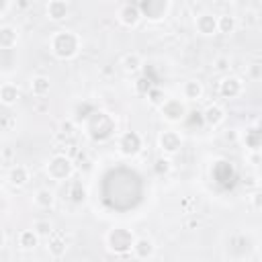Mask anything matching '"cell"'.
Instances as JSON below:
<instances>
[{"instance_id":"obj_1","label":"cell","mask_w":262,"mask_h":262,"mask_svg":"<svg viewBox=\"0 0 262 262\" xmlns=\"http://www.w3.org/2000/svg\"><path fill=\"white\" fill-rule=\"evenodd\" d=\"M51 47L57 57H72L78 51V37L72 31H57V35L51 39Z\"/></svg>"},{"instance_id":"obj_2","label":"cell","mask_w":262,"mask_h":262,"mask_svg":"<svg viewBox=\"0 0 262 262\" xmlns=\"http://www.w3.org/2000/svg\"><path fill=\"white\" fill-rule=\"evenodd\" d=\"M72 170H74V166H72L70 158H66V156H53V158L49 160V164H47V174H49L51 178H55V180H66V178H70Z\"/></svg>"},{"instance_id":"obj_3","label":"cell","mask_w":262,"mask_h":262,"mask_svg":"<svg viewBox=\"0 0 262 262\" xmlns=\"http://www.w3.org/2000/svg\"><path fill=\"white\" fill-rule=\"evenodd\" d=\"M160 111H162V117L166 121H170V123H178L186 115V106H184V102L180 98H166Z\"/></svg>"},{"instance_id":"obj_4","label":"cell","mask_w":262,"mask_h":262,"mask_svg":"<svg viewBox=\"0 0 262 262\" xmlns=\"http://www.w3.org/2000/svg\"><path fill=\"white\" fill-rule=\"evenodd\" d=\"M106 239H108V244H111V248L113 250H119V248H129V250H133V244H135V237H133V233H129L127 229H113L108 235H106Z\"/></svg>"},{"instance_id":"obj_5","label":"cell","mask_w":262,"mask_h":262,"mask_svg":"<svg viewBox=\"0 0 262 262\" xmlns=\"http://www.w3.org/2000/svg\"><path fill=\"white\" fill-rule=\"evenodd\" d=\"M158 143H160V149H162L164 154L170 156V154H176V151L180 149V145H182V137H180L176 131L168 129V131H162V133H160Z\"/></svg>"},{"instance_id":"obj_6","label":"cell","mask_w":262,"mask_h":262,"mask_svg":"<svg viewBox=\"0 0 262 262\" xmlns=\"http://www.w3.org/2000/svg\"><path fill=\"white\" fill-rule=\"evenodd\" d=\"M119 147L125 156H135L139 149H141V137L135 133V131H127L121 135L119 139Z\"/></svg>"},{"instance_id":"obj_7","label":"cell","mask_w":262,"mask_h":262,"mask_svg":"<svg viewBox=\"0 0 262 262\" xmlns=\"http://www.w3.org/2000/svg\"><path fill=\"white\" fill-rule=\"evenodd\" d=\"M194 27H196V31H199L201 35H205V37H209V35H215V33L219 31L217 18H215L213 14H209V12H203V14H199V16H196V20H194Z\"/></svg>"},{"instance_id":"obj_8","label":"cell","mask_w":262,"mask_h":262,"mask_svg":"<svg viewBox=\"0 0 262 262\" xmlns=\"http://www.w3.org/2000/svg\"><path fill=\"white\" fill-rule=\"evenodd\" d=\"M242 90H244V84H242V80L235 78V76L223 78V82L219 84V92H221L225 98H235V96L242 94Z\"/></svg>"},{"instance_id":"obj_9","label":"cell","mask_w":262,"mask_h":262,"mask_svg":"<svg viewBox=\"0 0 262 262\" xmlns=\"http://www.w3.org/2000/svg\"><path fill=\"white\" fill-rule=\"evenodd\" d=\"M133 254H135V258H139V260L154 258V254H156L154 239H149V237H137L135 244H133Z\"/></svg>"},{"instance_id":"obj_10","label":"cell","mask_w":262,"mask_h":262,"mask_svg":"<svg viewBox=\"0 0 262 262\" xmlns=\"http://www.w3.org/2000/svg\"><path fill=\"white\" fill-rule=\"evenodd\" d=\"M203 117H205V123H207L209 127H219V125L225 121V111H223L221 104L213 102V104H209V106L205 108Z\"/></svg>"},{"instance_id":"obj_11","label":"cell","mask_w":262,"mask_h":262,"mask_svg":"<svg viewBox=\"0 0 262 262\" xmlns=\"http://www.w3.org/2000/svg\"><path fill=\"white\" fill-rule=\"evenodd\" d=\"M8 182L12 186H25L29 182V168L27 166H20V164L12 166L8 170Z\"/></svg>"},{"instance_id":"obj_12","label":"cell","mask_w":262,"mask_h":262,"mask_svg":"<svg viewBox=\"0 0 262 262\" xmlns=\"http://www.w3.org/2000/svg\"><path fill=\"white\" fill-rule=\"evenodd\" d=\"M203 92H205V88H203V84L199 80H186L182 84V96L186 100H199L203 96Z\"/></svg>"},{"instance_id":"obj_13","label":"cell","mask_w":262,"mask_h":262,"mask_svg":"<svg viewBox=\"0 0 262 262\" xmlns=\"http://www.w3.org/2000/svg\"><path fill=\"white\" fill-rule=\"evenodd\" d=\"M47 14L51 20H63L68 16V2L66 0H49Z\"/></svg>"},{"instance_id":"obj_14","label":"cell","mask_w":262,"mask_h":262,"mask_svg":"<svg viewBox=\"0 0 262 262\" xmlns=\"http://www.w3.org/2000/svg\"><path fill=\"white\" fill-rule=\"evenodd\" d=\"M139 16H141L139 8H137V6H131V4H125V6L119 10V20H121L123 25H127V27L137 25Z\"/></svg>"},{"instance_id":"obj_15","label":"cell","mask_w":262,"mask_h":262,"mask_svg":"<svg viewBox=\"0 0 262 262\" xmlns=\"http://www.w3.org/2000/svg\"><path fill=\"white\" fill-rule=\"evenodd\" d=\"M16 41H18L16 29L10 27V25H4V27L0 29V47H2V49H12V47L16 45Z\"/></svg>"},{"instance_id":"obj_16","label":"cell","mask_w":262,"mask_h":262,"mask_svg":"<svg viewBox=\"0 0 262 262\" xmlns=\"http://www.w3.org/2000/svg\"><path fill=\"white\" fill-rule=\"evenodd\" d=\"M16 242H18V248L23 250H33L37 244H39V233L35 229H23L18 235H16Z\"/></svg>"},{"instance_id":"obj_17","label":"cell","mask_w":262,"mask_h":262,"mask_svg":"<svg viewBox=\"0 0 262 262\" xmlns=\"http://www.w3.org/2000/svg\"><path fill=\"white\" fill-rule=\"evenodd\" d=\"M33 201H35V205H37L39 209H51L53 203H55V192L49 190V188H39V190L35 192Z\"/></svg>"},{"instance_id":"obj_18","label":"cell","mask_w":262,"mask_h":262,"mask_svg":"<svg viewBox=\"0 0 262 262\" xmlns=\"http://www.w3.org/2000/svg\"><path fill=\"white\" fill-rule=\"evenodd\" d=\"M49 88H51V84H49V78H45V76H35L31 80V92L37 98H43L49 92Z\"/></svg>"},{"instance_id":"obj_19","label":"cell","mask_w":262,"mask_h":262,"mask_svg":"<svg viewBox=\"0 0 262 262\" xmlns=\"http://www.w3.org/2000/svg\"><path fill=\"white\" fill-rule=\"evenodd\" d=\"M0 98H2V102H4L6 106L14 104V102L18 100V88H16V84L4 82L2 88H0Z\"/></svg>"},{"instance_id":"obj_20","label":"cell","mask_w":262,"mask_h":262,"mask_svg":"<svg viewBox=\"0 0 262 262\" xmlns=\"http://www.w3.org/2000/svg\"><path fill=\"white\" fill-rule=\"evenodd\" d=\"M121 63H123V70L125 72H129V74H133V72H139L141 70V55L139 53H127L123 59H121Z\"/></svg>"},{"instance_id":"obj_21","label":"cell","mask_w":262,"mask_h":262,"mask_svg":"<svg viewBox=\"0 0 262 262\" xmlns=\"http://www.w3.org/2000/svg\"><path fill=\"white\" fill-rule=\"evenodd\" d=\"M47 252H49V256H53V258H61V256L66 254V242H63L61 237L49 239V242H47Z\"/></svg>"},{"instance_id":"obj_22","label":"cell","mask_w":262,"mask_h":262,"mask_svg":"<svg viewBox=\"0 0 262 262\" xmlns=\"http://www.w3.org/2000/svg\"><path fill=\"white\" fill-rule=\"evenodd\" d=\"M217 25H219V33H225V35L233 33V31H235V27H237L235 16H229V14L219 16V18H217Z\"/></svg>"},{"instance_id":"obj_23","label":"cell","mask_w":262,"mask_h":262,"mask_svg":"<svg viewBox=\"0 0 262 262\" xmlns=\"http://www.w3.org/2000/svg\"><path fill=\"white\" fill-rule=\"evenodd\" d=\"M33 229H35L39 235H49V233H51V223H49L47 219H37V221L33 223Z\"/></svg>"},{"instance_id":"obj_24","label":"cell","mask_w":262,"mask_h":262,"mask_svg":"<svg viewBox=\"0 0 262 262\" xmlns=\"http://www.w3.org/2000/svg\"><path fill=\"white\" fill-rule=\"evenodd\" d=\"M213 66H215V72H227L231 66V59L227 55H219V57H215Z\"/></svg>"},{"instance_id":"obj_25","label":"cell","mask_w":262,"mask_h":262,"mask_svg":"<svg viewBox=\"0 0 262 262\" xmlns=\"http://www.w3.org/2000/svg\"><path fill=\"white\" fill-rule=\"evenodd\" d=\"M248 78L260 80V78H262V66H260V63H252V66L248 68Z\"/></svg>"},{"instance_id":"obj_26","label":"cell","mask_w":262,"mask_h":262,"mask_svg":"<svg viewBox=\"0 0 262 262\" xmlns=\"http://www.w3.org/2000/svg\"><path fill=\"white\" fill-rule=\"evenodd\" d=\"M252 205H254L256 209H262V190H258V192L252 194Z\"/></svg>"},{"instance_id":"obj_27","label":"cell","mask_w":262,"mask_h":262,"mask_svg":"<svg viewBox=\"0 0 262 262\" xmlns=\"http://www.w3.org/2000/svg\"><path fill=\"white\" fill-rule=\"evenodd\" d=\"M8 6H10V0H2V8H0V14H2V16L6 14V10H8Z\"/></svg>"}]
</instances>
